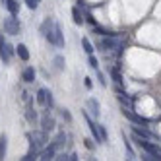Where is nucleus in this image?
Masks as SVG:
<instances>
[{"mask_svg":"<svg viewBox=\"0 0 161 161\" xmlns=\"http://www.w3.org/2000/svg\"><path fill=\"white\" fill-rule=\"evenodd\" d=\"M97 47L101 49V51H105V53H117V54H122V49L126 47V43L124 41H119L117 39V35H103V39L97 43Z\"/></svg>","mask_w":161,"mask_h":161,"instance_id":"f257e3e1","label":"nucleus"},{"mask_svg":"<svg viewBox=\"0 0 161 161\" xmlns=\"http://www.w3.org/2000/svg\"><path fill=\"white\" fill-rule=\"evenodd\" d=\"M27 140H29V147L31 149H43L49 142V132H43V130H37V132H27Z\"/></svg>","mask_w":161,"mask_h":161,"instance_id":"f03ea898","label":"nucleus"},{"mask_svg":"<svg viewBox=\"0 0 161 161\" xmlns=\"http://www.w3.org/2000/svg\"><path fill=\"white\" fill-rule=\"evenodd\" d=\"M134 142L140 146L142 149H146V152L152 155V157H155V161H159V159H161V149H159V146H157V144L147 142L146 138H140V136H136V134H134Z\"/></svg>","mask_w":161,"mask_h":161,"instance_id":"7ed1b4c3","label":"nucleus"},{"mask_svg":"<svg viewBox=\"0 0 161 161\" xmlns=\"http://www.w3.org/2000/svg\"><path fill=\"white\" fill-rule=\"evenodd\" d=\"M14 54H16L14 47H12V45H8L6 39L0 35V58H2V62H4V64H10V60H12Z\"/></svg>","mask_w":161,"mask_h":161,"instance_id":"20e7f679","label":"nucleus"},{"mask_svg":"<svg viewBox=\"0 0 161 161\" xmlns=\"http://www.w3.org/2000/svg\"><path fill=\"white\" fill-rule=\"evenodd\" d=\"M122 114L126 119H128L132 124H144V126H147L149 122H153V120H149V119H146V117H142V114H138V113H134V109H124L122 107Z\"/></svg>","mask_w":161,"mask_h":161,"instance_id":"39448f33","label":"nucleus"},{"mask_svg":"<svg viewBox=\"0 0 161 161\" xmlns=\"http://www.w3.org/2000/svg\"><path fill=\"white\" fill-rule=\"evenodd\" d=\"M19 29H21V25H19V21H18L16 16L10 14L8 18H4V31L8 33V35H18Z\"/></svg>","mask_w":161,"mask_h":161,"instance_id":"423d86ee","label":"nucleus"},{"mask_svg":"<svg viewBox=\"0 0 161 161\" xmlns=\"http://www.w3.org/2000/svg\"><path fill=\"white\" fill-rule=\"evenodd\" d=\"M53 29H54V19H53V18H47V19H45L43 24H41V33H43V37L47 39L51 45L54 43V37H53Z\"/></svg>","mask_w":161,"mask_h":161,"instance_id":"0eeeda50","label":"nucleus"},{"mask_svg":"<svg viewBox=\"0 0 161 161\" xmlns=\"http://www.w3.org/2000/svg\"><path fill=\"white\" fill-rule=\"evenodd\" d=\"M132 134L140 136V138H146V140H149V138H155V140H159V136L153 134V132H149L144 124H132Z\"/></svg>","mask_w":161,"mask_h":161,"instance_id":"6e6552de","label":"nucleus"},{"mask_svg":"<svg viewBox=\"0 0 161 161\" xmlns=\"http://www.w3.org/2000/svg\"><path fill=\"white\" fill-rule=\"evenodd\" d=\"M39 122H41V130L43 132H53L56 128V120H54V117H51L49 113H45Z\"/></svg>","mask_w":161,"mask_h":161,"instance_id":"1a4fd4ad","label":"nucleus"},{"mask_svg":"<svg viewBox=\"0 0 161 161\" xmlns=\"http://www.w3.org/2000/svg\"><path fill=\"white\" fill-rule=\"evenodd\" d=\"M84 119H86V122H87V126H89V132H91V136H93V140H95L97 144H103L101 134H99V128H97V122L91 120V117H89L87 113H84Z\"/></svg>","mask_w":161,"mask_h":161,"instance_id":"9d476101","label":"nucleus"},{"mask_svg":"<svg viewBox=\"0 0 161 161\" xmlns=\"http://www.w3.org/2000/svg\"><path fill=\"white\" fill-rule=\"evenodd\" d=\"M53 37H54V47H64V33H62V27H60V24H56L54 21V29H53Z\"/></svg>","mask_w":161,"mask_h":161,"instance_id":"9b49d317","label":"nucleus"},{"mask_svg":"<svg viewBox=\"0 0 161 161\" xmlns=\"http://www.w3.org/2000/svg\"><path fill=\"white\" fill-rule=\"evenodd\" d=\"M35 76H37V72H35L33 66L24 68V72H21V80H24L25 84H33V82H35Z\"/></svg>","mask_w":161,"mask_h":161,"instance_id":"f8f14e48","label":"nucleus"},{"mask_svg":"<svg viewBox=\"0 0 161 161\" xmlns=\"http://www.w3.org/2000/svg\"><path fill=\"white\" fill-rule=\"evenodd\" d=\"M54 155H56V149L49 144V146H45L43 149H41V153H39V157L37 159H43V161H49V159H54Z\"/></svg>","mask_w":161,"mask_h":161,"instance_id":"ddd939ff","label":"nucleus"},{"mask_svg":"<svg viewBox=\"0 0 161 161\" xmlns=\"http://www.w3.org/2000/svg\"><path fill=\"white\" fill-rule=\"evenodd\" d=\"M109 76H111V80H113L117 86H122V84H124L122 74H120V68H117V66H109Z\"/></svg>","mask_w":161,"mask_h":161,"instance_id":"4468645a","label":"nucleus"},{"mask_svg":"<svg viewBox=\"0 0 161 161\" xmlns=\"http://www.w3.org/2000/svg\"><path fill=\"white\" fill-rule=\"evenodd\" d=\"M87 109H89V113L93 114L95 119L101 117V105H99V101H97V99H93V97L87 99Z\"/></svg>","mask_w":161,"mask_h":161,"instance_id":"2eb2a0df","label":"nucleus"},{"mask_svg":"<svg viewBox=\"0 0 161 161\" xmlns=\"http://www.w3.org/2000/svg\"><path fill=\"white\" fill-rule=\"evenodd\" d=\"M66 140H68V136H66L64 132H58V134H56L53 140H51V146H53L54 149H60V147H64Z\"/></svg>","mask_w":161,"mask_h":161,"instance_id":"dca6fc26","label":"nucleus"},{"mask_svg":"<svg viewBox=\"0 0 161 161\" xmlns=\"http://www.w3.org/2000/svg\"><path fill=\"white\" fill-rule=\"evenodd\" d=\"M14 51H16V54H18L24 62H27V60H29V51H27V47H25L24 43H19L18 47H14Z\"/></svg>","mask_w":161,"mask_h":161,"instance_id":"f3484780","label":"nucleus"},{"mask_svg":"<svg viewBox=\"0 0 161 161\" xmlns=\"http://www.w3.org/2000/svg\"><path fill=\"white\" fill-rule=\"evenodd\" d=\"M4 6L8 8V12L12 16L19 14V2H18V0H4Z\"/></svg>","mask_w":161,"mask_h":161,"instance_id":"a211bd4d","label":"nucleus"},{"mask_svg":"<svg viewBox=\"0 0 161 161\" xmlns=\"http://www.w3.org/2000/svg\"><path fill=\"white\" fill-rule=\"evenodd\" d=\"M72 19H74L76 25H82L84 24V12L80 10V6H74L72 8Z\"/></svg>","mask_w":161,"mask_h":161,"instance_id":"6ab92c4d","label":"nucleus"},{"mask_svg":"<svg viewBox=\"0 0 161 161\" xmlns=\"http://www.w3.org/2000/svg\"><path fill=\"white\" fill-rule=\"evenodd\" d=\"M25 119H27L31 124L39 120V114H37V111H35V109H33V105H31V107H27V111H25Z\"/></svg>","mask_w":161,"mask_h":161,"instance_id":"aec40b11","label":"nucleus"},{"mask_svg":"<svg viewBox=\"0 0 161 161\" xmlns=\"http://www.w3.org/2000/svg\"><path fill=\"white\" fill-rule=\"evenodd\" d=\"M6 149H8V138H6V134H2L0 136V159L6 157Z\"/></svg>","mask_w":161,"mask_h":161,"instance_id":"412c9836","label":"nucleus"},{"mask_svg":"<svg viewBox=\"0 0 161 161\" xmlns=\"http://www.w3.org/2000/svg\"><path fill=\"white\" fill-rule=\"evenodd\" d=\"M53 64H54L56 70H64V66H66L64 56H62V54H56V56H54V60H53Z\"/></svg>","mask_w":161,"mask_h":161,"instance_id":"4be33fe9","label":"nucleus"},{"mask_svg":"<svg viewBox=\"0 0 161 161\" xmlns=\"http://www.w3.org/2000/svg\"><path fill=\"white\" fill-rule=\"evenodd\" d=\"M82 47H84V51H86L87 54H93V51H95V49H93V45H91V41H89L87 37L82 39Z\"/></svg>","mask_w":161,"mask_h":161,"instance_id":"5701e85b","label":"nucleus"},{"mask_svg":"<svg viewBox=\"0 0 161 161\" xmlns=\"http://www.w3.org/2000/svg\"><path fill=\"white\" fill-rule=\"evenodd\" d=\"M122 140H124V147H126V152H128V157H130V159H134L136 155H134V149H132V146H130V142H128V138H126V134H122Z\"/></svg>","mask_w":161,"mask_h":161,"instance_id":"b1692460","label":"nucleus"},{"mask_svg":"<svg viewBox=\"0 0 161 161\" xmlns=\"http://www.w3.org/2000/svg\"><path fill=\"white\" fill-rule=\"evenodd\" d=\"M45 97H47V89H45V87H41V89L37 91V97H35V101L39 103V105H45Z\"/></svg>","mask_w":161,"mask_h":161,"instance_id":"393cba45","label":"nucleus"},{"mask_svg":"<svg viewBox=\"0 0 161 161\" xmlns=\"http://www.w3.org/2000/svg\"><path fill=\"white\" fill-rule=\"evenodd\" d=\"M37 157H39V152H37V149H29V152L21 157V159H24V161H33V159H37Z\"/></svg>","mask_w":161,"mask_h":161,"instance_id":"a878e982","label":"nucleus"},{"mask_svg":"<svg viewBox=\"0 0 161 161\" xmlns=\"http://www.w3.org/2000/svg\"><path fill=\"white\" fill-rule=\"evenodd\" d=\"M84 21H87L89 25H95V24H97V19H95L93 16H91V12H89V10H86V14H84Z\"/></svg>","mask_w":161,"mask_h":161,"instance_id":"bb28decb","label":"nucleus"},{"mask_svg":"<svg viewBox=\"0 0 161 161\" xmlns=\"http://www.w3.org/2000/svg\"><path fill=\"white\" fill-rule=\"evenodd\" d=\"M45 105H47L49 109H53L54 107V99H53V93L47 89V97H45Z\"/></svg>","mask_w":161,"mask_h":161,"instance_id":"cd10ccee","label":"nucleus"},{"mask_svg":"<svg viewBox=\"0 0 161 161\" xmlns=\"http://www.w3.org/2000/svg\"><path fill=\"white\" fill-rule=\"evenodd\" d=\"M60 117L66 122H72V114H70V111H68V109H60Z\"/></svg>","mask_w":161,"mask_h":161,"instance_id":"c85d7f7f","label":"nucleus"},{"mask_svg":"<svg viewBox=\"0 0 161 161\" xmlns=\"http://www.w3.org/2000/svg\"><path fill=\"white\" fill-rule=\"evenodd\" d=\"M87 56H89V66L93 68V70H97V68H99V60L95 58L93 54H87Z\"/></svg>","mask_w":161,"mask_h":161,"instance_id":"c756f323","label":"nucleus"},{"mask_svg":"<svg viewBox=\"0 0 161 161\" xmlns=\"http://www.w3.org/2000/svg\"><path fill=\"white\" fill-rule=\"evenodd\" d=\"M24 2H25V6H27L29 10H37V6H39L37 0H24Z\"/></svg>","mask_w":161,"mask_h":161,"instance_id":"7c9ffc66","label":"nucleus"},{"mask_svg":"<svg viewBox=\"0 0 161 161\" xmlns=\"http://www.w3.org/2000/svg\"><path fill=\"white\" fill-rule=\"evenodd\" d=\"M97 80H99V84H101L103 87L107 86V80H105V74H103V72H97Z\"/></svg>","mask_w":161,"mask_h":161,"instance_id":"2f4dec72","label":"nucleus"},{"mask_svg":"<svg viewBox=\"0 0 161 161\" xmlns=\"http://www.w3.org/2000/svg\"><path fill=\"white\" fill-rule=\"evenodd\" d=\"M84 86H86L87 89H91V87H93V82H91V78H84Z\"/></svg>","mask_w":161,"mask_h":161,"instance_id":"473e14b6","label":"nucleus"},{"mask_svg":"<svg viewBox=\"0 0 161 161\" xmlns=\"http://www.w3.org/2000/svg\"><path fill=\"white\" fill-rule=\"evenodd\" d=\"M84 144H86V147H87V149H93V147H95V146H93V140H89V138H86Z\"/></svg>","mask_w":161,"mask_h":161,"instance_id":"72a5a7b5","label":"nucleus"},{"mask_svg":"<svg viewBox=\"0 0 161 161\" xmlns=\"http://www.w3.org/2000/svg\"><path fill=\"white\" fill-rule=\"evenodd\" d=\"M68 159H70V161H78L80 157H78V153H70V155H68Z\"/></svg>","mask_w":161,"mask_h":161,"instance_id":"f704fd0d","label":"nucleus"},{"mask_svg":"<svg viewBox=\"0 0 161 161\" xmlns=\"http://www.w3.org/2000/svg\"><path fill=\"white\" fill-rule=\"evenodd\" d=\"M37 2H41V0H37Z\"/></svg>","mask_w":161,"mask_h":161,"instance_id":"c9c22d12","label":"nucleus"}]
</instances>
